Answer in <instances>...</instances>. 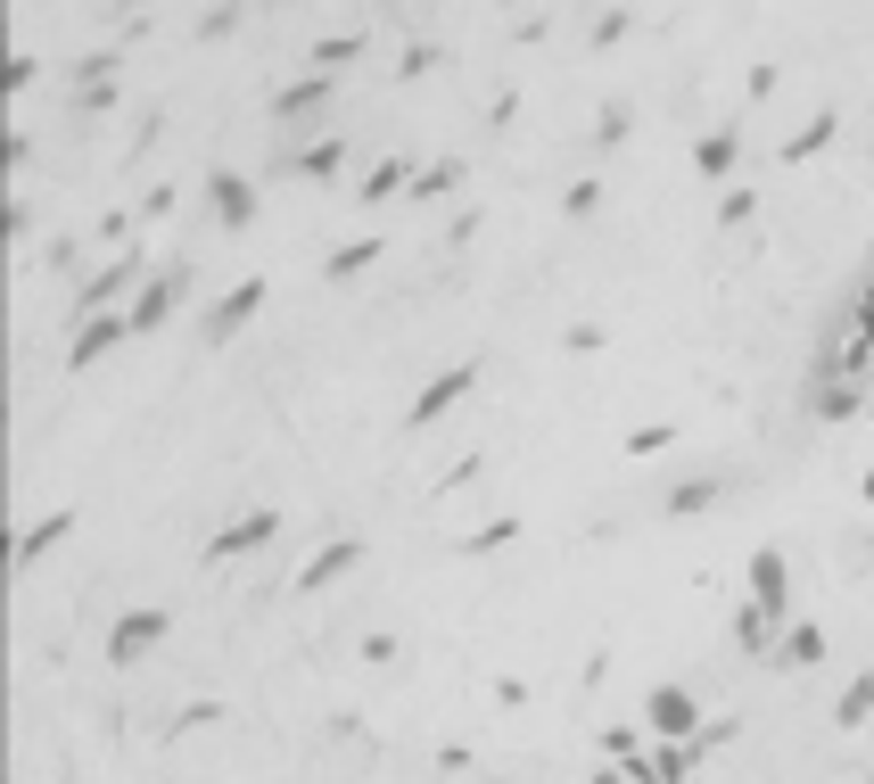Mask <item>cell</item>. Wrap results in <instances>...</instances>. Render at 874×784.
<instances>
[{"instance_id":"d6986e66","label":"cell","mask_w":874,"mask_h":784,"mask_svg":"<svg viewBox=\"0 0 874 784\" xmlns=\"http://www.w3.org/2000/svg\"><path fill=\"white\" fill-rule=\"evenodd\" d=\"M132 273H141V257H124V264H108V273H99V281H92V306H99V298H116V289H124V281H132Z\"/></svg>"},{"instance_id":"cb8c5ba5","label":"cell","mask_w":874,"mask_h":784,"mask_svg":"<svg viewBox=\"0 0 874 784\" xmlns=\"http://www.w3.org/2000/svg\"><path fill=\"white\" fill-rule=\"evenodd\" d=\"M602 751H611V760H635V727H602Z\"/></svg>"},{"instance_id":"4fadbf2b","label":"cell","mask_w":874,"mask_h":784,"mask_svg":"<svg viewBox=\"0 0 874 784\" xmlns=\"http://www.w3.org/2000/svg\"><path fill=\"white\" fill-rule=\"evenodd\" d=\"M718 504V479H685V487H669V521H693V512H709Z\"/></svg>"},{"instance_id":"52a82bcc","label":"cell","mask_w":874,"mask_h":784,"mask_svg":"<svg viewBox=\"0 0 874 784\" xmlns=\"http://www.w3.org/2000/svg\"><path fill=\"white\" fill-rule=\"evenodd\" d=\"M206 199H215V224L224 231H248L256 224V182H248V174H206Z\"/></svg>"},{"instance_id":"5bb4252c","label":"cell","mask_w":874,"mask_h":784,"mask_svg":"<svg viewBox=\"0 0 874 784\" xmlns=\"http://www.w3.org/2000/svg\"><path fill=\"white\" fill-rule=\"evenodd\" d=\"M338 157H347V141H338V132H322V141H314V150H306V157L289 150V166H298V174H331Z\"/></svg>"},{"instance_id":"7402d4cb","label":"cell","mask_w":874,"mask_h":784,"mask_svg":"<svg viewBox=\"0 0 874 784\" xmlns=\"http://www.w3.org/2000/svg\"><path fill=\"white\" fill-rule=\"evenodd\" d=\"M561 206H570V215H595V206H602V182H570V199H561Z\"/></svg>"},{"instance_id":"ba28073f","label":"cell","mask_w":874,"mask_h":784,"mask_svg":"<svg viewBox=\"0 0 874 784\" xmlns=\"http://www.w3.org/2000/svg\"><path fill=\"white\" fill-rule=\"evenodd\" d=\"M273 537H280V512H248V521H231V528H215V537H206V561L256 554V545H273Z\"/></svg>"},{"instance_id":"9a60e30c","label":"cell","mask_w":874,"mask_h":784,"mask_svg":"<svg viewBox=\"0 0 874 784\" xmlns=\"http://www.w3.org/2000/svg\"><path fill=\"white\" fill-rule=\"evenodd\" d=\"M363 264H380V240H355V248H338V257L322 264V273H331V281H355Z\"/></svg>"},{"instance_id":"9c48e42d","label":"cell","mask_w":874,"mask_h":784,"mask_svg":"<svg viewBox=\"0 0 874 784\" xmlns=\"http://www.w3.org/2000/svg\"><path fill=\"white\" fill-rule=\"evenodd\" d=\"M331 92H338V75H331V67H314V75H298V83H280V92H273V116H280V124H298V116H314Z\"/></svg>"},{"instance_id":"5b68a950","label":"cell","mask_w":874,"mask_h":784,"mask_svg":"<svg viewBox=\"0 0 874 784\" xmlns=\"http://www.w3.org/2000/svg\"><path fill=\"white\" fill-rule=\"evenodd\" d=\"M644 727H651V735H669V744H693L702 710H693V693H685V686H651V693H644Z\"/></svg>"},{"instance_id":"6da1fadb","label":"cell","mask_w":874,"mask_h":784,"mask_svg":"<svg viewBox=\"0 0 874 784\" xmlns=\"http://www.w3.org/2000/svg\"><path fill=\"white\" fill-rule=\"evenodd\" d=\"M264 298H273V281H264V273H248V281H240V289H224V298L206 306V322H199V338H206V347H231V338H240V331H248V322H256V314H264Z\"/></svg>"},{"instance_id":"277c9868","label":"cell","mask_w":874,"mask_h":784,"mask_svg":"<svg viewBox=\"0 0 874 784\" xmlns=\"http://www.w3.org/2000/svg\"><path fill=\"white\" fill-rule=\"evenodd\" d=\"M190 298V264H166V273H157L149 281V289H141V306H132V338H149V331H166V322H173V306H182Z\"/></svg>"},{"instance_id":"8992f818","label":"cell","mask_w":874,"mask_h":784,"mask_svg":"<svg viewBox=\"0 0 874 784\" xmlns=\"http://www.w3.org/2000/svg\"><path fill=\"white\" fill-rule=\"evenodd\" d=\"M363 561H372V545H363V537H338V545H322V554L298 570V595H322V586H338L347 570H363Z\"/></svg>"},{"instance_id":"3957f363","label":"cell","mask_w":874,"mask_h":784,"mask_svg":"<svg viewBox=\"0 0 874 784\" xmlns=\"http://www.w3.org/2000/svg\"><path fill=\"white\" fill-rule=\"evenodd\" d=\"M470 389H479V355H463L454 372H438V380H429L421 396H412V405H405V430H429V421H446V413L463 405Z\"/></svg>"},{"instance_id":"7a4b0ae2","label":"cell","mask_w":874,"mask_h":784,"mask_svg":"<svg viewBox=\"0 0 874 784\" xmlns=\"http://www.w3.org/2000/svg\"><path fill=\"white\" fill-rule=\"evenodd\" d=\"M166 635H173V611H166V603H141V611H124V619L108 628V661H116V669H132V661L157 653Z\"/></svg>"},{"instance_id":"603a6c76","label":"cell","mask_w":874,"mask_h":784,"mask_svg":"<svg viewBox=\"0 0 874 784\" xmlns=\"http://www.w3.org/2000/svg\"><path fill=\"white\" fill-rule=\"evenodd\" d=\"M800 661H817V628H800L792 644H783V669H800Z\"/></svg>"},{"instance_id":"ac0fdd59","label":"cell","mask_w":874,"mask_h":784,"mask_svg":"<svg viewBox=\"0 0 874 784\" xmlns=\"http://www.w3.org/2000/svg\"><path fill=\"white\" fill-rule=\"evenodd\" d=\"M388 190H405V157H388V166L363 174V199H388Z\"/></svg>"},{"instance_id":"e0dca14e","label":"cell","mask_w":874,"mask_h":784,"mask_svg":"<svg viewBox=\"0 0 874 784\" xmlns=\"http://www.w3.org/2000/svg\"><path fill=\"white\" fill-rule=\"evenodd\" d=\"M454 182H463V166H454V157H438L429 174H412V199H446Z\"/></svg>"},{"instance_id":"ffe728a7","label":"cell","mask_w":874,"mask_h":784,"mask_svg":"<svg viewBox=\"0 0 874 784\" xmlns=\"http://www.w3.org/2000/svg\"><path fill=\"white\" fill-rule=\"evenodd\" d=\"M660 447H677V421H651V430L627 438V454H660Z\"/></svg>"},{"instance_id":"44dd1931","label":"cell","mask_w":874,"mask_h":784,"mask_svg":"<svg viewBox=\"0 0 874 784\" xmlns=\"http://www.w3.org/2000/svg\"><path fill=\"white\" fill-rule=\"evenodd\" d=\"M520 537V521H495V528H479V537H463V554H487V545H512Z\"/></svg>"},{"instance_id":"8fae6325","label":"cell","mask_w":874,"mask_h":784,"mask_svg":"<svg viewBox=\"0 0 874 784\" xmlns=\"http://www.w3.org/2000/svg\"><path fill=\"white\" fill-rule=\"evenodd\" d=\"M67 528H75V512H50V521H34V528H25V537H17V570H34V561L50 554L58 537H67Z\"/></svg>"},{"instance_id":"7c38bea8","label":"cell","mask_w":874,"mask_h":784,"mask_svg":"<svg viewBox=\"0 0 874 784\" xmlns=\"http://www.w3.org/2000/svg\"><path fill=\"white\" fill-rule=\"evenodd\" d=\"M734 150H743V141H734V124H718V132H702L693 166H702V174H726V166H734Z\"/></svg>"},{"instance_id":"30bf717a","label":"cell","mask_w":874,"mask_h":784,"mask_svg":"<svg viewBox=\"0 0 874 784\" xmlns=\"http://www.w3.org/2000/svg\"><path fill=\"white\" fill-rule=\"evenodd\" d=\"M124 338H132V322H124V314H99L92 331H83L75 347H67V364L83 372V364H99V355H108V347H124Z\"/></svg>"},{"instance_id":"2e32d148","label":"cell","mask_w":874,"mask_h":784,"mask_svg":"<svg viewBox=\"0 0 874 784\" xmlns=\"http://www.w3.org/2000/svg\"><path fill=\"white\" fill-rule=\"evenodd\" d=\"M627 132H635V108H619V99H611V108L595 116V150H619Z\"/></svg>"}]
</instances>
